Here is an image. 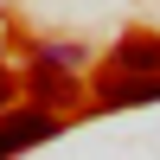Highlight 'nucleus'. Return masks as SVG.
I'll return each mask as SVG.
<instances>
[{"label": "nucleus", "mask_w": 160, "mask_h": 160, "mask_svg": "<svg viewBox=\"0 0 160 160\" xmlns=\"http://www.w3.org/2000/svg\"><path fill=\"white\" fill-rule=\"evenodd\" d=\"M7 102H13V77L0 71V109H7Z\"/></svg>", "instance_id": "nucleus-5"}, {"label": "nucleus", "mask_w": 160, "mask_h": 160, "mask_svg": "<svg viewBox=\"0 0 160 160\" xmlns=\"http://www.w3.org/2000/svg\"><path fill=\"white\" fill-rule=\"evenodd\" d=\"M109 71H122V77H160V38H148V32L122 38L115 58H109Z\"/></svg>", "instance_id": "nucleus-2"}, {"label": "nucleus", "mask_w": 160, "mask_h": 160, "mask_svg": "<svg viewBox=\"0 0 160 160\" xmlns=\"http://www.w3.org/2000/svg\"><path fill=\"white\" fill-rule=\"evenodd\" d=\"M32 96L51 102V109H71V102H77V83L64 71H51V64H38V71H32Z\"/></svg>", "instance_id": "nucleus-4"}, {"label": "nucleus", "mask_w": 160, "mask_h": 160, "mask_svg": "<svg viewBox=\"0 0 160 160\" xmlns=\"http://www.w3.org/2000/svg\"><path fill=\"white\" fill-rule=\"evenodd\" d=\"M51 135H58V115H51V109H19V115H0V160H13V154L38 148V141H51Z\"/></svg>", "instance_id": "nucleus-1"}, {"label": "nucleus", "mask_w": 160, "mask_h": 160, "mask_svg": "<svg viewBox=\"0 0 160 160\" xmlns=\"http://www.w3.org/2000/svg\"><path fill=\"white\" fill-rule=\"evenodd\" d=\"M128 102H160V77H109L102 83V109H128Z\"/></svg>", "instance_id": "nucleus-3"}]
</instances>
